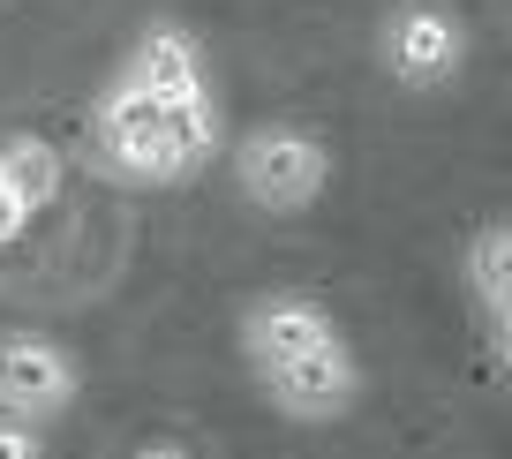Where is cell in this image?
Masks as SVG:
<instances>
[{
	"mask_svg": "<svg viewBox=\"0 0 512 459\" xmlns=\"http://www.w3.org/2000/svg\"><path fill=\"white\" fill-rule=\"evenodd\" d=\"M226 174H234V189H241L249 211L294 219V211H309L332 189V143H324L317 128H302V121H264V128H249V136L234 143Z\"/></svg>",
	"mask_w": 512,
	"mask_h": 459,
	"instance_id": "1",
	"label": "cell"
},
{
	"mask_svg": "<svg viewBox=\"0 0 512 459\" xmlns=\"http://www.w3.org/2000/svg\"><path fill=\"white\" fill-rule=\"evenodd\" d=\"M91 143H98V159H106L121 181H144V189H174V181H189V174H196L189 151H181L174 106H159V98L136 91L128 76H113L106 91H98Z\"/></svg>",
	"mask_w": 512,
	"mask_h": 459,
	"instance_id": "2",
	"label": "cell"
},
{
	"mask_svg": "<svg viewBox=\"0 0 512 459\" xmlns=\"http://www.w3.org/2000/svg\"><path fill=\"white\" fill-rule=\"evenodd\" d=\"M377 61L400 91H445L467 61V23L445 0H400L377 31Z\"/></svg>",
	"mask_w": 512,
	"mask_h": 459,
	"instance_id": "3",
	"label": "cell"
},
{
	"mask_svg": "<svg viewBox=\"0 0 512 459\" xmlns=\"http://www.w3.org/2000/svg\"><path fill=\"white\" fill-rule=\"evenodd\" d=\"M332 347H347V332H339V317L317 294H256L249 309H241V354H249L256 384L279 377V369L317 362V354H332Z\"/></svg>",
	"mask_w": 512,
	"mask_h": 459,
	"instance_id": "4",
	"label": "cell"
},
{
	"mask_svg": "<svg viewBox=\"0 0 512 459\" xmlns=\"http://www.w3.org/2000/svg\"><path fill=\"white\" fill-rule=\"evenodd\" d=\"M83 392V369L61 339L46 332H0V422H23V429H46L76 407Z\"/></svg>",
	"mask_w": 512,
	"mask_h": 459,
	"instance_id": "5",
	"label": "cell"
},
{
	"mask_svg": "<svg viewBox=\"0 0 512 459\" xmlns=\"http://www.w3.org/2000/svg\"><path fill=\"white\" fill-rule=\"evenodd\" d=\"M121 76L136 83V91H151L159 106H196V98H211L204 46H196L181 23H151V31L136 38V53L121 61Z\"/></svg>",
	"mask_w": 512,
	"mask_h": 459,
	"instance_id": "6",
	"label": "cell"
},
{
	"mask_svg": "<svg viewBox=\"0 0 512 459\" xmlns=\"http://www.w3.org/2000/svg\"><path fill=\"white\" fill-rule=\"evenodd\" d=\"M264 399H272L287 422H332V414H347L354 399H362V369H354L347 347H332V354H317V362H302V369L264 377Z\"/></svg>",
	"mask_w": 512,
	"mask_h": 459,
	"instance_id": "7",
	"label": "cell"
},
{
	"mask_svg": "<svg viewBox=\"0 0 512 459\" xmlns=\"http://www.w3.org/2000/svg\"><path fill=\"white\" fill-rule=\"evenodd\" d=\"M467 294H475L490 317L512 309V219L482 226V234L467 241Z\"/></svg>",
	"mask_w": 512,
	"mask_h": 459,
	"instance_id": "8",
	"label": "cell"
},
{
	"mask_svg": "<svg viewBox=\"0 0 512 459\" xmlns=\"http://www.w3.org/2000/svg\"><path fill=\"white\" fill-rule=\"evenodd\" d=\"M0 181H8L31 211H46L53 196H61V151H53L46 136H8L0 143Z\"/></svg>",
	"mask_w": 512,
	"mask_h": 459,
	"instance_id": "9",
	"label": "cell"
},
{
	"mask_svg": "<svg viewBox=\"0 0 512 459\" xmlns=\"http://www.w3.org/2000/svg\"><path fill=\"white\" fill-rule=\"evenodd\" d=\"M23 226H31V204H23L16 189H8V181H0V249H16V234Z\"/></svg>",
	"mask_w": 512,
	"mask_h": 459,
	"instance_id": "10",
	"label": "cell"
},
{
	"mask_svg": "<svg viewBox=\"0 0 512 459\" xmlns=\"http://www.w3.org/2000/svg\"><path fill=\"white\" fill-rule=\"evenodd\" d=\"M0 459H38V429H23V422H0Z\"/></svg>",
	"mask_w": 512,
	"mask_h": 459,
	"instance_id": "11",
	"label": "cell"
},
{
	"mask_svg": "<svg viewBox=\"0 0 512 459\" xmlns=\"http://www.w3.org/2000/svg\"><path fill=\"white\" fill-rule=\"evenodd\" d=\"M490 347H497V362L512 369V309H505V317H490Z\"/></svg>",
	"mask_w": 512,
	"mask_h": 459,
	"instance_id": "12",
	"label": "cell"
},
{
	"mask_svg": "<svg viewBox=\"0 0 512 459\" xmlns=\"http://www.w3.org/2000/svg\"><path fill=\"white\" fill-rule=\"evenodd\" d=\"M128 459H189L181 444H144V452H128Z\"/></svg>",
	"mask_w": 512,
	"mask_h": 459,
	"instance_id": "13",
	"label": "cell"
}]
</instances>
